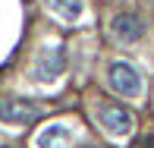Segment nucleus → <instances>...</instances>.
I'll return each instance as SVG.
<instances>
[{"mask_svg": "<svg viewBox=\"0 0 154 148\" xmlns=\"http://www.w3.org/2000/svg\"><path fill=\"white\" fill-rule=\"evenodd\" d=\"M94 114L101 120V126L110 136H116V139L129 136V132L135 129V114H132L126 104H120V101H97Z\"/></svg>", "mask_w": 154, "mask_h": 148, "instance_id": "obj_1", "label": "nucleus"}, {"mask_svg": "<svg viewBox=\"0 0 154 148\" xmlns=\"http://www.w3.org/2000/svg\"><path fill=\"white\" fill-rule=\"evenodd\" d=\"M41 120V107L25 98H0V123L6 126H32Z\"/></svg>", "mask_w": 154, "mask_h": 148, "instance_id": "obj_2", "label": "nucleus"}, {"mask_svg": "<svg viewBox=\"0 0 154 148\" xmlns=\"http://www.w3.org/2000/svg\"><path fill=\"white\" fill-rule=\"evenodd\" d=\"M107 79H110V88H113L120 98H138L142 95V76H138V69L132 66V63H126V60L110 63Z\"/></svg>", "mask_w": 154, "mask_h": 148, "instance_id": "obj_3", "label": "nucleus"}, {"mask_svg": "<svg viewBox=\"0 0 154 148\" xmlns=\"http://www.w3.org/2000/svg\"><path fill=\"white\" fill-rule=\"evenodd\" d=\"M63 63H66V57H63V47H44V51L35 57L32 76H35L38 82H51V79H57V76L63 73Z\"/></svg>", "mask_w": 154, "mask_h": 148, "instance_id": "obj_4", "label": "nucleus"}, {"mask_svg": "<svg viewBox=\"0 0 154 148\" xmlns=\"http://www.w3.org/2000/svg\"><path fill=\"white\" fill-rule=\"evenodd\" d=\"M110 32H113L116 41L132 44V41H138L145 35V22L135 16V13H120V16H113V22H110Z\"/></svg>", "mask_w": 154, "mask_h": 148, "instance_id": "obj_5", "label": "nucleus"}, {"mask_svg": "<svg viewBox=\"0 0 154 148\" xmlns=\"http://www.w3.org/2000/svg\"><path fill=\"white\" fill-rule=\"evenodd\" d=\"M69 139H72L69 126L57 123V126H47V129L38 136V145H41V148H66V142H69Z\"/></svg>", "mask_w": 154, "mask_h": 148, "instance_id": "obj_6", "label": "nucleus"}, {"mask_svg": "<svg viewBox=\"0 0 154 148\" xmlns=\"http://www.w3.org/2000/svg\"><path fill=\"white\" fill-rule=\"evenodd\" d=\"M54 13H60L63 19H79L82 16V0H47Z\"/></svg>", "mask_w": 154, "mask_h": 148, "instance_id": "obj_7", "label": "nucleus"}, {"mask_svg": "<svg viewBox=\"0 0 154 148\" xmlns=\"http://www.w3.org/2000/svg\"><path fill=\"white\" fill-rule=\"evenodd\" d=\"M132 148H154V136H142V139H138V142L132 145Z\"/></svg>", "mask_w": 154, "mask_h": 148, "instance_id": "obj_8", "label": "nucleus"}, {"mask_svg": "<svg viewBox=\"0 0 154 148\" xmlns=\"http://www.w3.org/2000/svg\"><path fill=\"white\" fill-rule=\"evenodd\" d=\"M82 148H97V145H82Z\"/></svg>", "mask_w": 154, "mask_h": 148, "instance_id": "obj_9", "label": "nucleus"}, {"mask_svg": "<svg viewBox=\"0 0 154 148\" xmlns=\"http://www.w3.org/2000/svg\"><path fill=\"white\" fill-rule=\"evenodd\" d=\"M22 3H32V0H22Z\"/></svg>", "mask_w": 154, "mask_h": 148, "instance_id": "obj_10", "label": "nucleus"}]
</instances>
